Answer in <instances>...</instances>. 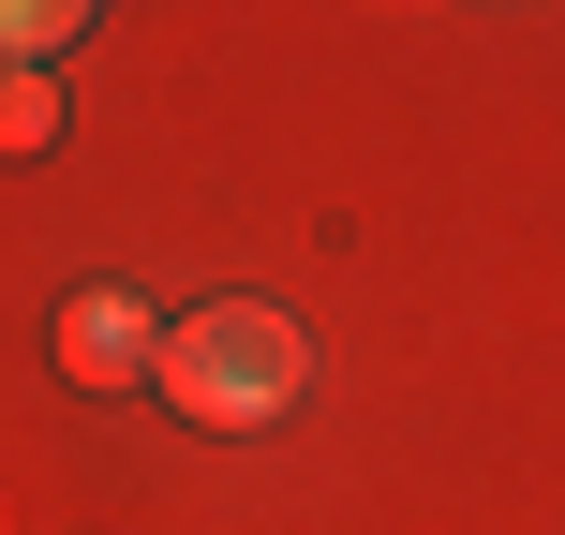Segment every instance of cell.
<instances>
[{"mask_svg":"<svg viewBox=\"0 0 565 535\" xmlns=\"http://www.w3.org/2000/svg\"><path fill=\"white\" fill-rule=\"evenodd\" d=\"M149 387L179 402L194 431H282L312 387V328L268 298H209V312H164V372Z\"/></svg>","mask_w":565,"mask_h":535,"instance_id":"obj_1","label":"cell"},{"mask_svg":"<svg viewBox=\"0 0 565 535\" xmlns=\"http://www.w3.org/2000/svg\"><path fill=\"white\" fill-rule=\"evenodd\" d=\"M60 372H75V387H149V372H164V312H149L135 282H75V298H60Z\"/></svg>","mask_w":565,"mask_h":535,"instance_id":"obj_2","label":"cell"},{"mask_svg":"<svg viewBox=\"0 0 565 535\" xmlns=\"http://www.w3.org/2000/svg\"><path fill=\"white\" fill-rule=\"evenodd\" d=\"M0 149H15V164H30V149H60V75H45V60L0 75Z\"/></svg>","mask_w":565,"mask_h":535,"instance_id":"obj_3","label":"cell"},{"mask_svg":"<svg viewBox=\"0 0 565 535\" xmlns=\"http://www.w3.org/2000/svg\"><path fill=\"white\" fill-rule=\"evenodd\" d=\"M89 30V0H0V75H15V60H60Z\"/></svg>","mask_w":565,"mask_h":535,"instance_id":"obj_4","label":"cell"}]
</instances>
